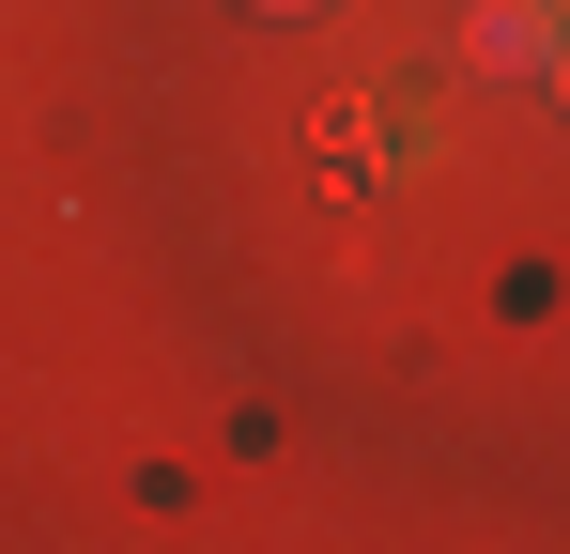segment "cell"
Returning a JSON list of instances; mask_svg holds the SVG:
<instances>
[{
  "instance_id": "obj_1",
  "label": "cell",
  "mask_w": 570,
  "mask_h": 554,
  "mask_svg": "<svg viewBox=\"0 0 570 554\" xmlns=\"http://www.w3.org/2000/svg\"><path fill=\"white\" fill-rule=\"evenodd\" d=\"M463 62H478V78H556V16H540V0H478Z\"/></svg>"
},
{
  "instance_id": "obj_2",
  "label": "cell",
  "mask_w": 570,
  "mask_h": 554,
  "mask_svg": "<svg viewBox=\"0 0 570 554\" xmlns=\"http://www.w3.org/2000/svg\"><path fill=\"white\" fill-rule=\"evenodd\" d=\"M247 16H324V0H247Z\"/></svg>"
},
{
  "instance_id": "obj_3",
  "label": "cell",
  "mask_w": 570,
  "mask_h": 554,
  "mask_svg": "<svg viewBox=\"0 0 570 554\" xmlns=\"http://www.w3.org/2000/svg\"><path fill=\"white\" fill-rule=\"evenodd\" d=\"M556 92H570V47H556Z\"/></svg>"
}]
</instances>
